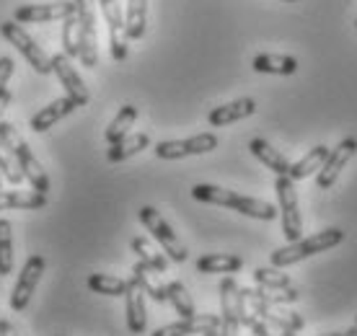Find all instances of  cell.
<instances>
[{
	"instance_id": "cell-4",
	"label": "cell",
	"mask_w": 357,
	"mask_h": 336,
	"mask_svg": "<svg viewBox=\"0 0 357 336\" xmlns=\"http://www.w3.org/2000/svg\"><path fill=\"white\" fill-rule=\"evenodd\" d=\"M140 222H143L145 228L151 230V236L158 243L163 246V251H166V257L171 259V261H176V264H181V261H187V246L178 240V236L171 230V225L161 217V213L155 210V207H151V204H145L143 210H140Z\"/></svg>"
},
{
	"instance_id": "cell-14",
	"label": "cell",
	"mask_w": 357,
	"mask_h": 336,
	"mask_svg": "<svg viewBox=\"0 0 357 336\" xmlns=\"http://www.w3.org/2000/svg\"><path fill=\"white\" fill-rule=\"evenodd\" d=\"M52 72L57 75L60 80V86H65L68 91V96L78 104V107H86L89 104V89H86V83L81 80V75L75 72V68L70 65V57L65 52H57L52 54Z\"/></svg>"
},
{
	"instance_id": "cell-26",
	"label": "cell",
	"mask_w": 357,
	"mask_h": 336,
	"mask_svg": "<svg viewBox=\"0 0 357 336\" xmlns=\"http://www.w3.org/2000/svg\"><path fill=\"white\" fill-rule=\"evenodd\" d=\"M251 68L257 72H272V75H293L298 70V60L287 54H257L251 60Z\"/></svg>"
},
{
	"instance_id": "cell-9",
	"label": "cell",
	"mask_w": 357,
	"mask_h": 336,
	"mask_svg": "<svg viewBox=\"0 0 357 336\" xmlns=\"http://www.w3.org/2000/svg\"><path fill=\"white\" fill-rule=\"evenodd\" d=\"M355 153H357V137H344L337 148H331L329 155H326V160H324V166L319 168V176H316L319 189H331V186L337 184L342 168L352 160Z\"/></svg>"
},
{
	"instance_id": "cell-12",
	"label": "cell",
	"mask_w": 357,
	"mask_h": 336,
	"mask_svg": "<svg viewBox=\"0 0 357 336\" xmlns=\"http://www.w3.org/2000/svg\"><path fill=\"white\" fill-rule=\"evenodd\" d=\"M101 3V13L109 26V49L116 62L127 60V34H125V16H122V6L119 0H98Z\"/></svg>"
},
{
	"instance_id": "cell-16",
	"label": "cell",
	"mask_w": 357,
	"mask_h": 336,
	"mask_svg": "<svg viewBox=\"0 0 357 336\" xmlns=\"http://www.w3.org/2000/svg\"><path fill=\"white\" fill-rule=\"evenodd\" d=\"M254 112H257V101L254 98H238V101H231V104H223V107H215L207 114V122H210V127H225V124L241 122V119L251 116Z\"/></svg>"
},
{
	"instance_id": "cell-25",
	"label": "cell",
	"mask_w": 357,
	"mask_h": 336,
	"mask_svg": "<svg viewBox=\"0 0 357 336\" xmlns=\"http://www.w3.org/2000/svg\"><path fill=\"white\" fill-rule=\"evenodd\" d=\"M148 26V0H127L125 34L127 39H143Z\"/></svg>"
},
{
	"instance_id": "cell-34",
	"label": "cell",
	"mask_w": 357,
	"mask_h": 336,
	"mask_svg": "<svg viewBox=\"0 0 357 336\" xmlns=\"http://www.w3.org/2000/svg\"><path fill=\"white\" fill-rule=\"evenodd\" d=\"M251 292L257 295V298H261V300L272 303V305H285V303H295L298 298H301V292L295 290L293 284L290 287H280V290H267V287H251Z\"/></svg>"
},
{
	"instance_id": "cell-17",
	"label": "cell",
	"mask_w": 357,
	"mask_h": 336,
	"mask_svg": "<svg viewBox=\"0 0 357 336\" xmlns=\"http://www.w3.org/2000/svg\"><path fill=\"white\" fill-rule=\"evenodd\" d=\"M16 158H18V166H21V171H24V176L29 178V184L34 186V192H39V194H47V192H50V176L45 174L42 163L36 160V155L31 153V148H29L26 142H21V145H18Z\"/></svg>"
},
{
	"instance_id": "cell-8",
	"label": "cell",
	"mask_w": 357,
	"mask_h": 336,
	"mask_svg": "<svg viewBox=\"0 0 357 336\" xmlns=\"http://www.w3.org/2000/svg\"><path fill=\"white\" fill-rule=\"evenodd\" d=\"M218 148V137L213 132H199L187 140H163L155 145V155L163 160H178L187 155H202Z\"/></svg>"
},
{
	"instance_id": "cell-2",
	"label": "cell",
	"mask_w": 357,
	"mask_h": 336,
	"mask_svg": "<svg viewBox=\"0 0 357 336\" xmlns=\"http://www.w3.org/2000/svg\"><path fill=\"white\" fill-rule=\"evenodd\" d=\"M342 238H344V230L340 228H326V230H319V233H313L311 238H301L295 240V243H287L285 248H277L272 251V266H290V264H298V261H303L308 257H316V254H321V251H329V248L340 246Z\"/></svg>"
},
{
	"instance_id": "cell-41",
	"label": "cell",
	"mask_w": 357,
	"mask_h": 336,
	"mask_svg": "<svg viewBox=\"0 0 357 336\" xmlns=\"http://www.w3.org/2000/svg\"><path fill=\"white\" fill-rule=\"evenodd\" d=\"M321 336H357V326L347 328V331H331V334H321Z\"/></svg>"
},
{
	"instance_id": "cell-21",
	"label": "cell",
	"mask_w": 357,
	"mask_h": 336,
	"mask_svg": "<svg viewBox=\"0 0 357 336\" xmlns=\"http://www.w3.org/2000/svg\"><path fill=\"white\" fill-rule=\"evenodd\" d=\"M241 266L243 259L233 254H207L197 259V272L202 275H233V272H241Z\"/></svg>"
},
{
	"instance_id": "cell-3",
	"label": "cell",
	"mask_w": 357,
	"mask_h": 336,
	"mask_svg": "<svg viewBox=\"0 0 357 336\" xmlns=\"http://www.w3.org/2000/svg\"><path fill=\"white\" fill-rule=\"evenodd\" d=\"M275 192H277V202H280V215H282V233H285V238L290 243H295V240H301V236H303V220H301L295 181L290 176H277Z\"/></svg>"
},
{
	"instance_id": "cell-38",
	"label": "cell",
	"mask_w": 357,
	"mask_h": 336,
	"mask_svg": "<svg viewBox=\"0 0 357 336\" xmlns=\"http://www.w3.org/2000/svg\"><path fill=\"white\" fill-rule=\"evenodd\" d=\"M13 60L10 57H0V91H6V83H8V78L13 75Z\"/></svg>"
},
{
	"instance_id": "cell-1",
	"label": "cell",
	"mask_w": 357,
	"mask_h": 336,
	"mask_svg": "<svg viewBox=\"0 0 357 336\" xmlns=\"http://www.w3.org/2000/svg\"><path fill=\"white\" fill-rule=\"evenodd\" d=\"M192 197L207 204L231 207L236 213L246 215V217H257V220H275V215H277L275 204L254 199V197L236 194L231 189H220V186H213V184H197L195 189H192Z\"/></svg>"
},
{
	"instance_id": "cell-44",
	"label": "cell",
	"mask_w": 357,
	"mask_h": 336,
	"mask_svg": "<svg viewBox=\"0 0 357 336\" xmlns=\"http://www.w3.org/2000/svg\"><path fill=\"white\" fill-rule=\"evenodd\" d=\"M355 29H357V21H355Z\"/></svg>"
},
{
	"instance_id": "cell-22",
	"label": "cell",
	"mask_w": 357,
	"mask_h": 336,
	"mask_svg": "<svg viewBox=\"0 0 357 336\" xmlns=\"http://www.w3.org/2000/svg\"><path fill=\"white\" fill-rule=\"evenodd\" d=\"M249 151L254 153V158H259L264 166L272 168L277 176H287V171H290V160H287L280 151H275L267 140L254 137V140L249 142Z\"/></svg>"
},
{
	"instance_id": "cell-42",
	"label": "cell",
	"mask_w": 357,
	"mask_h": 336,
	"mask_svg": "<svg viewBox=\"0 0 357 336\" xmlns=\"http://www.w3.org/2000/svg\"><path fill=\"white\" fill-rule=\"evenodd\" d=\"M202 336H220V326H215V328H207Z\"/></svg>"
},
{
	"instance_id": "cell-30",
	"label": "cell",
	"mask_w": 357,
	"mask_h": 336,
	"mask_svg": "<svg viewBox=\"0 0 357 336\" xmlns=\"http://www.w3.org/2000/svg\"><path fill=\"white\" fill-rule=\"evenodd\" d=\"M166 292H169V303L174 305L181 319H192L197 310H195V300H192V295L187 292V287L181 282H169L166 284Z\"/></svg>"
},
{
	"instance_id": "cell-39",
	"label": "cell",
	"mask_w": 357,
	"mask_h": 336,
	"mask_svg": "<svg viewBox=\"0 0 357 336\" xmlns=\"http://www.w3.org/2000/svg\"><path fill=\"white\" fill-rule=\"evenodd\" d=\"M0 336H18V331L13 326H10L8 321L0 319Z\"/></svg>"
},
{
	"instance_id": "cell-5",
	"label": "cell",
	"mask_w": 357,
	"mask_h": 336,
	"mask_svg": "<svg viewBox=\"0 0 357 336\" xmlns=\"http://www.w3.org/2000/svg\"><path fill=\"white\" fill-rule=\"evenodd\" d=\"M0 34L6 36L10 45L26 57L29 65H31L39 75H50V72H52V57L36 45L24 29L18 26V21H3V24H0Z\"/></svg>"
},
{
	"instance_id": "cell-40",
	"label": "cell",
	"mask_w": 357,
	"mask_h": 336,
	"mask_svg": "<svg viewBox=\"0 0 357 336\" xmlns=\"http://www.w3.org/2000/svg\"><path fill=\"white\" fill-rule=\"evenodd\" d=\"M10 98H13V96H10V91H8V89H6V91H0V114L6 112V107H8V104H10Z\"/></svg>"
},
{
	"instance_id": "cell-28",
	"label": "cell",
	"mask_w": 357,
	"mask_h": 336,
	"mask_svg": "<svg viewBox=\"0 0 357 336\" xmlns=\"http://www.w3.org/2000/svg\"><path fill=\"white\" fill-rule=\"evenodd\" d=\"M135 119H137V107H135V104H125V107L119 109V114L112 119V124H109L107 132H104L109 145L125 140L127 135H130V127L135 124Z\"/></svg>"
},
{
	"instance_id": "cell-11",
	"label": "cell",
	"mask_w": 357,
	"mask_h": 336,
	"mask_svg": "<svg viewBox=\"0 0 357 336\" xmlns=\"http://www.w3.org/2000/svg\"><path fill=\"white\" fill-rule=\"evenodd\" d=\"M243 298H246V305H249L251 313H257L259 319H264L267 323H272V326L282 328V331H301L303 328V319L298 316V313H280V310L272 305V303L261 300V298H257L254 292H251V287H243Z\"/></svg>"
},
{
	"instance_id": "cell-43",
	"label": "cell",
	"mask_w": 357,
	"mask_h": 336,
	"mask_svg": "<svg viewBox=\"0 0 357 336\" xmlns=\"http://www.w3.org/2000/svg\"><path fill=\"white\" fill-rule=\"evenodd\" d=\"M0 189H3V174H0Z\"/></svg>"
},
{
	"instance_id": "cell-10",
	"label": "cell",
	"mask_w": 357,
	"mask_h": 336,
	"mask_svg": "<svg viewBox=\"0 0 357 336\" xmlns=\"http://www.w3.org/2000/svg\"><path fill=\"white\" fill-rule=\"evenodd\" d=\"M75 13V0H60V3H36V6H21L13 13L18 24H50Z\"/></svg>"
},
{
	"instance_id": "cell-27",
	"label": "cell",
	"mask_w": 357,
	"mask_h": 336,
	"mask_svg": "<svg viewBox=\"0 0 357 336\" xmlns=\"http://www.w3.org/2000/svg\"><path fill=\"white\" fill-rule=\"evenodd\" d=\"M47 194L39 192H3L0 189V210H42Z\"/></svg>"
},
{
	"instance_id": "cell-31",
	"label": "cell",
	"mask_w": 357,
	"mask_h": 336,
	"mask_svg": "<svg viewBox=\"0 0 357 336\" xmlns=\"http://www.w3.org/2000/svg\"><path fill=\"white\" fill-rule=\"evenodd\" d=\"M132 251L140 257V261H145L148 266H153L155 272H166L169 269V257H163V254H158L155 248L148 243V240L143 238V236H137V238H132Z\"/></svg>"
},
{
	"instance_id": "cell-20",
	"label": "cell",
	"mask_w": 357,
	"mask_h": 336,
	"mask_svg": "<svg viewBox=\"0 0 357 336\" xmlns=\"http://www.w3.org/2000/svg\"><path fill=\"white\" fill-rule=\"evenodd\" d=\"M127 300V328L130 334H143L148 326V313H145V292L130 280V290L125 295Z\"/></svg>"
},
{
	"instance_id": "cell-18",
	"label": "cell",
	"mask_w": 357,
	"mask_h": 336,
	"mask_svg": "<svg viewBox=\"0 0 357 336\" xmlns=\"http://www.w3.org/2000/svg\"><path fill=\"white\" fill-rule=\"evenodd\" d=\"M78 109V104L73 101L70 96H63V98H54L50 107H45V109H39L34 116H31V130L34 132H47L50 127H54V124L60 122L63 116H68V114H73Z\"/></svg>"
},
{
	"instance_id": "cell-15",
	"label": "cell",
	"mask_w": 357,
	"mask_h": 336,
	"mask_svg": "<svg viewBox=\"0 0 357 336\" xmlns=\"http://www.w3.org/2000/svg\"><path fill=\"white\" fill-rule=\"evenodd\" d=\"M220 326V316L213 313H195L192 319H181L176 323L155 328L151 336H192V334H205L207 328Z\"/></svg>"
},
{
	"instance_id": "cell-32",
	"label": "cell",
	"mask_w": 357,
	"mask_h": 336,
	"mask_svg": "<svg viewBox=\"0 0 357 336\" xmlns=\"http://www.w3.org/2000/svg\"><path fill=\"white\" fill-rule=\"evenodd\" d=\"M10 272H13V233L8 220H0V275L6 277Z\"/></svg>"
},
{
	"instance_id": "cell-45",
	"label": "cell",
	"mask_w": 357,
	"mask_h": 336,
	"mask_svg": "<svg viewBox=\"0 0 357 336\" xmlns=\"http://www.w3.org/2000/svg\"><path fill=\"white\" fill-rule=\"evenodd\" d=\"M355 326H357V321H355Z\"/></svg>"
},
{
	"instance_id": "cell-29",
	"label": "cell",
	"mask_w": 357,
	"mask_h": 336,
	"mask_svg": "<svg viewBox=\"0 0 357 336\" xmlns=\"http://www.w3.org/2000/svg\"><path fill=\"white\" fill-rule=\"evenodd\" d=\"M89 290L98 292V295H109V298H122L130 290V280H119V277L96 272V275L89 277Z\"/></svg>"
},
{
	"instance_id": "cell-37",
	"label": "cell",
	"mask_w": 357,
	"mask_h": 336,
	"mask_svg": "<svg viewBox=\"0 0 357 336\" xmlns=\"http://www.w3.org/2000/svg\"><path fill=\"white\" fill-rule=\"evenodd\" d=\"M0 142H3V145H6V148L16 155L18 145H21L24 140L18 137V132H16V127H13V124H8V122H3V119H0Z\"/></svg>"
},
{
	"instance_id": "cell-19",
	"label": "cell",
	"mask_w": 357,
	"mask_h": 336,
	"mask_svg": "<svg viewBox=\"0 0 357 336\" xmlns=\"http://www.w3.org/2000/svg\"><path fill=\"white\" fill-rule=\"evenodd\" d=\"M161 272H155L153 266H148L145 261H137L132 266V282L145 292V295H151L155 303H166L169 300V292H166V284L158 280Z\"/></svg>"
},
{
	"instance_id": "cell-24",
	"label": "cell",
	"mask_w": 357,
	"mask_h": 336,
	"mask_svg": "<svg viewBox=\"0 0 357 336\" xmlns=\"http://www.w3.org/2000/svg\"><path fill=\"white\" fill-rule=\"evenodd\" d=\"M326 155H329V148H326V145H316V148H311V151L305 153V155L298 160V163H290V171H287V176L293 178V181H301V178L313 176V174H316V171L324 166Z\"/></svg>"
},
{
	"instance_id": "cell-6",
	"label": "cell",
	"mask_w": 357,
	"mask_h": 336,
	"mask_svg": "<svg viewBox=\"0 0 357 336\" xmlns=\"http://www.w3.org/2000/svg\"><path fill=\"white\" fill-rule=\"evenodd\" d=\"M75 21H78V60L86 68H96V16L91 8V0H75Z\"/></svg>"
},
{
	"instance_id": "cell-23",
	"label": "cell",
	"mask_w": 357,
	"mask_h": 336,
	"mask_svg": "<svg viewBox=\"0 0 357 336\" xmlns=\"http://www.w3.org/2000/svg\"><path fill=\"white\" fill-rule=\"evenodd\" d=\"M148 145H151V137H148L145 132L127 135L125 140H119V142H114V145H109L107 160H109V163H122V160L132 158V155H137V153H143Z\"/></svg>"
},
{
	"instance_id": "cell-13",
	"label": "cell",
	"mask_w": 357,
	"mask_h": 336,
	"mask_svg": "<svg viewBox=\"0 0 357 336\" xmlns=\"http://www.w3.org/2000/svg\"><path fill=\"white\" fill-rule=\"evenodd\" d=\"M238 282L225 277L220 282V336H238L241 319H238Z\"/></svg>"
},
{
	"instance_id": "cell-35",
	"label": "cell",
	"mask_w": 357,
	"mask_h": 336,
	"mask_svg": "<svg viewBox=\"0 0 357 336\" xmlns=\"http://www.w3.org/2000/svg\"><path fill=\"white\" fill-rule=\"evenodd\" d=\"M254 280L259 287H267V290H280V287H290V277L282 275V272H277L275 269H267V266H259V269H254Z\"/></svg>"
},
{
	"instance_id": "cell-36",
	"label": "cell",
	"mask_w": 357,
	"mask_h": 336,
	"mask_svg": "<svg viewBox=\"0 0 357 336\" xmlns=\"http://www.w3.org/2000/svg\"><path fill=\"white\" fill-rule=\"evenodd\" d=\"M63 52L68 57H78V21H75V13L65 18L63 24Z\"/></svg>"
},
{
	"instance_id": "cell-33",
	"label": "cell",
	"mask_w": 357,
	"mask_h": 336,
	"mask_svg": "<svg viewBox=\"0 0 357 336\" xmlns=\"http://www.w3.org/2000/svg\"><path fill=\"white\" fill-rule=\"evenodd\" d=\"M0 174H3V178L13 186H21V181L26 178L24 171H21V166H18V158L3 145V142H0Z\"/></svg>"
},
{
	"instance_id": "cell-7",
	"label": "cell",
	"mask_w": 357,
	"mask_h": 336,
	"mask_svg": "<svg viewBox=\"0 0 357 336\" xmlns=\"http://www.w3.org/2000/svg\"><path fill=\"white\" fill-rule=\"evenodd\" d=\"M45 266H47V261L42 254H31V257L26 259V264H24L16 284H13V292H10V308L16 310V313H21V310L29 305V300H31V295H34V290H36V284H39V280L45 275Z\"/></svg>"
}]
</instances>
